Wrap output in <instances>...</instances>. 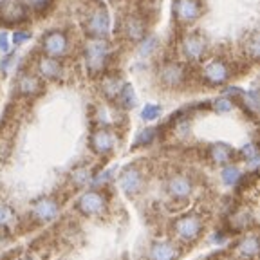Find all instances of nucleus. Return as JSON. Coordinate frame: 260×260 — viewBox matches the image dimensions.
I'll return each instance as SVG.
<instances>
[{
    "label": "nucleus",
    "instance_id": "nucleus-27",
    "mask_svg": "<svg viewBox=\"0 0 260 260\" xmlns=\"http://www.w3.org/2000/svg\"><path fill=\"white\" fill-rule=\"evenodd\" d=\"M154 138H155V128L141 130V132L138 134V138H136V141H134V148H138V146L150 145V143L154 141Z\"/></svg>",
    "mask_w": 260,
    "mask_h": 260
},
{
    "label": "nucleus",
    "instance_id": "nucleus-6",
    "mask_svg": "<svg viewBox=\"0 0 260 260\" xmlns=\"http://www.w3.org/2000/svg\"><path fill=\"white\" fill-rule=\"evenodd\" d=\"M181 49H183V54L186 60L190 61H199L204 58L208 51V42L203 35L199 32H191L188 37H184L183 44H181Z\"/></svg>",
    "mask_w": 260,
    "mask_h": 260
},
{
    "label": "nucleus",
    "instance_id": "nucleus-12",
    "mask_svg": "<svg viewBox=\"0 0 260 260\" xmlns=\"http://www.w3.org/2000/svg\"><path fill=\"white\" fill-rule=\"evenodd\" d=\"M119 186L126 195H136L143 188V175L136 167H126L119 175Z\"/></svg>",
    "mask_w": 260,
    "mask_h": 260
},
{
    "label": "nucleus",
    "instance_id": "nucleus-38",
    "mask_svg": "<svg viewBox=\"0 0 260 260\" xmlns=\"http://www.w3.org/2000/svg\"><path fill=\"white\" fill-rule=\"evenodd\" d=\"M109 2H118V0H109Z\"/></svg>",
    "mask_w": 260,
    "mask_h": 260
},
{
    "label": "nucleus",
    "instance_id": "nucleus-17",
    "mask_svg": "<svg viewBox=\"0 0 260 260\" xmlns=\"http://www.w3.org/2000/svg\"><path fill=\"white\" fill-rule=\"evenodd\" d=\"M168 193L177 201H184L191 193V181L184 175H175L168 181Z\"/></svg>",
    "mask_w": 260,
    "mask_h": 260
},
{
    "label": "nucleus",
    "instance_id": "nucleus-31",
    "mask_svg": "<svg viewBox=\"0 0 260 260\" xmlns=\"http://www.w3.org/2000/svg\"><path fill=\"white\" fill-rule=\"evenodd\" d=\"M253 222V215L249 211H239L235 217H233V224H237V228H248Z\"/></svg>",
    "mask_w": 260,
    "mask_h": 260
},
{
    "label": "nucleus",
    "instance_id": "nucleus-32",
    "mask_svg": "<svg viewBox=\"0 0 260 260\" xmlns=\"http://www.w3.org/2000/svg\"><path fill=\"white\" fill-rule=\"evenodd\" d=\"M213 109L217 110V112H230V110L233 109V102L230 100V98H219L215 103H213Z\"/></svg>",
    "mask_w": 260,
    "mask_h": 260
},
{
    "label": "nucleus",
    "instance_id": "nucleus-13",
    "mask_svg": "<svg viewBox=\"0 0 260 260\" xmlns=\"http://www.w3.org/2000/svg\"><path fill=\"white\" fill-rule=\"evenodd\" d=\"M121 32L125 35L126 40L130 42H139L145 38L146 35V24L141 16L138 15H130L126 16L121 24Z\"/></svg>",
    "mask_w": 260,
    "mask_h": 260
},
{
    "label": "nucleus",
    "instance_id": "nucleus-18",
    "mask_svg": "<svg viewBox=\"0 0 260 260\" xmlns=\"http://www.w3.org/2000/svg\"><path fill=\"white\" fill-rule=\"evenodd\" d=\"M16 89L24 96H35L42 90V81L40 78L32 76V74H22L16 81Z\"/></svg>",
    "mask_w": 260,
    "mask_h": 260
},
{
    "label": "nucleus",
    "instance_id": "nucleus-15",
    "mask_svg": "<svg viewBox=\"0 0 260 260\" xmlns=\"http://www.w3.org/2000/svg\"><path fill=\"white\" fill-rule=\"evenodd\" d=\"M181 255V249L174 242L168 240H159L152 244L150 251H148V260H177Z\"/></svg>",
    "mask_w": 260,
    "mask_h": 260
},
{
    "label": "nucleus",
    "instance_id": "nucleus-2",
    "mask_svg": "<svg viewBox=\"0 0 260 260\" xmlns=\"http://www.w3.org/2000/svg\"><path fill=\"white\" fill-rule=\"evenodd\" d=\"M174 233L179 240L183 242H195L199 239L201 232H203V219L195 213H190V215H183L175 219L174 222Z\"/></svg>",
    "mask_w": 260,
    "mask_h": 260
},
{
    "label": "nucleus",
    "instance_id": "nucleus-36",
    "mask_svg": "<svg viewBox=\"0 0 260 260\" xmlns=\"http://www.w3.org/2000/svg\"><path fill=\"white\" fill-rule=\"evenodd\" d=\"M27 2L29 8H35V9H42L44 6L49 4V0H25Z\"/></svg>",
    "mask_w": 260,
    "mask_h": 260
},
{
    "label": "nucleus",
    "instance_id": "nucleus-4",
    "mask_svg": "<svg viewBox=\"0 0 260 260\" xmlns=\"http://www.w3.org/2000/svg\"><path fill=\"white\" fill-rule=\"evenodd\" d=\"M78 210L83 213V215H102L107 211V199L105 195L100 193L96 190L85 191L81 195L80 201H78Z\"/></svg>",
    "mask_w": 260,
    "mask_h": 260
},
{
    "label": "nucleus",
    "instance_id": "nucleus-33",
    "mask_svg": "<svg viewBox=\"0 0 260 260\" xmlns=\"http://www.w3.org/2000/svg\"><path fill=\"white\" fill-rule=\"evenodd\" d=\"M242 155L246 157V161H249L251 165H255L256 159H258V155H256V148L255 145H246L242 148Z\"/></svg>",
    "mask_w": 260,
    "mask_h": 260
},
{
    "label": "nucleus",
    "instance_id": "nucleus-30",
    "mask_svg": "<svg viewBox=\"0 0 260 260\" xmlns=\"http://www.w3.org/2000/svg\"><path fill=\"white\" fill-rule=\"evenodd\" d=\"M159 42L155 37H148L145 38V42H143V45L139 47V56H148V54H152L157 49Z\"/></svg>",
    "mask_w": 260,
    "mask_h": 260
},
{
    "label": "nucleus",
    "instance_id": "nucleus-19",
    "mask_svg": "<svg viewBox=\"0 0 260 260\" xmlns=\"http://www.w3.org/2000/svg\"><path fill=\"white\" fill-rule=\"evenodd\" d=\"M210 157H211V161L217 162V165H228L233 157V148L230 145H224V143L211 145Z\"/></svg>",
    "mask_w": 260,
    "mask_h": 260
},
{
    "label": "nucleus",
    "instance_id": "nucleus-34",
    "mask_svg": "<svg viewBox=\"0 0 260 260\" xmlns=\"http://www.w3.org/2000/svg\"><path fill=\"white\" fill-rule=\"evenodd\" d=\"M31 38V32L29 31H15L13 32V44L15 45H20L24 42H27Z\"/></svg>",
    "mask_w": 260,
    "mask_h": 260
},
{
    "label": "nucleus",
    "instance_id": "nucleus-11",
    "mask_svg": "<svg viewBox=\"0 0 260 260\" xmlns=\"http://www.w3.org/2000/svg\"><path fill=\"white\" fill-rule=\"evenodd\" d=\"M58 211H60V204L51 197H44L32 204L31 213L38 222H51L53 219H56Z\"/></svg>",
    "mask_w": 260,
    "mask_h": 260
},
{
    "label": "nucleus",
    "instance_id": "nucleus-9",
    "mask_svg": "<svg viewBox=\"0 0 260 260\" xmlns=\"http://www.w3.org/2000/svg\"><path fill=\"white\" fill-rule=\"evenodd\" d=\"M232 76V69L224 60H213L203 69V78L210 85H222Z\"/></svg>",
    "mask_w": 260,
    "mask_h": 260
},
{
    "label": "nucleus",
    "instance_id": "nucleus-37",
    "mask_svg": "<svg viewBox=\"0 0 260 260\" xmlns=\"http://www.w3.org/2000/svg\"><path fill=\"white\" fill-rule=\"evenodd\" d=\"M11 60H13V54L11 56H8L6 60H2V65H0V69H2V73H8V67H9V63H11Z\"/></svg>",
    "mask_w": 260,
    "mask_h": 260
},
{
    "label": "nucleus",
    "instance_id": "nucleus-23",
    "mask_svg": "<svg viewBox=\"0 0 260 260\" xmlns=\"http://www.w3.org/2000/svg\"><path fill=\"white\" fill-rule=\"evenodd\" d=\"M16 220V213L13 211V208L6 203H0V228L11 226Z\"/></svg>",
    "mask_w": 260,
    "mask_h": 260
},
{
    "label": "nucleus",
    "instance_id": "nucleus-22",
    "mask_svg": "<svg viewBox=\"0 0 260 260\" xmlns=\"http://www.w3.org/2000/svg\"><path fill=\"white\" fill-rule=\"evenodd\" d=\"M220 177H222L224 184H228V186H235V184L240 181V170L235 167V165H228V167H224Z\"/></svg>",
    "mask_w": 260,
    "mask_h": 260
},
{
    "label": "nucleus",
    "instance_id": "nucleus-24",
    "mask_svg": "<svg viewBox=\"0 0 260 260\" xmlns=\"http://www.w3.org/2000/svg\"><path fill=\"white\" fill-rule=\"evenodd\" d=\"M246 53L249 54L251 60H256L260 53V40H258V32H251L249 38H246Z\"/></svg>",
    "mask_w": 260,
    "mask_h": 260
},
{
    "label": "nucleus",
    "instance_id": "nucleus-20",
    "mask_svg": "<svg viewBox=\"0 0 260 260\" xmlns=\"http://www.w3.org/2000/svg\"><path fill=\"white\" fill-rule=\"evenodd\" d=\"M121 87H123V81L118 80L116 76H109L102 81V90L109 100H118Z\"/></svg>",
    "mask_w": 260,
    "mask_h": 260
},
{
    "label": "nucleus",
    "instance_id": "nucleus-1",
    "mask_svg": "<svg viewBox=\"0 0 260 260\" xmlns=\"http://www.w3.org/2000/svg\"><path fill=\"white\" fill-rule=\"evenodd\" d=\"M110 47L105 42V38H90V42L85 45V65L92 76L100 74L105 69L109 61Z\"/></svg>",
    "mask_w": 260,
    "mask_h": 260
},
{
    "label": "nucleus",
    "instance_id": "nucleus-5",
    "mask_svg": "<svg viewBox=\"0 0 260 260\" xmlns=\"http://www.w3.org/2000/svg\"><path fill=\"white\" fill-rule=\"evenodd\" d=\"M0 20L4 24H22L27 20V9L22 0H2L0 2Z\"/></svg>",
    "mask_w": 260,
    "mask_h": 260
},
{
    "label": "nucleus",
    "instance_id": "nucleus-21",
    "mask_svg": "<svg viewBox=\"0 0 260 260\" xmlns=\"http://www.w3.org/2000/svg\"><path fill=\"white\" fill-rule=\"evenodd\" d=\"M118 103L123 109H134L136 107L138 98H136V92L130 83H123L121 90H119V96H118Z\"/></svg>",
    "mask_w": 260,
    "mask_h": 260
},
{
    "label": "nucleus",
    "instance_id": "nucleus-3",
    "mask_svg": "<svg viewBox=\"0 0 260 260\" xmlns=\"http://www.w3.org/2000/svg\"><path fill=\"white\" fill-rule=\"evenodd\" d=\"M110 29V16L105 8H96L85 22V31L90 38H105Z\"/></svg>",
    "mask_w": 260,
    "mask_h": 260
},
{
    "label": "nucleus",
    "instance_id": "nucleus-7",
    "mask_svg": "<svg viewBox=\"0 0 260 260\" xmlns=\"http://www.w3.org/2000/svg\"><path fill=\"white\" fill-rule=\"evenodd\" d=\"M42 49L47 56L60 58L67 53L69 49V40H67V35L61 31H49L44 38H42Z\"/></svg>",
    "mask_w": 260,
    "mask_h": 260
},
{
    "label": "nucleus",
    "instance_id": "nucleus-10",
    "mask_svg": "<svg viewBox=\"0 0 260 260\" xmlns=\"http://www.w3.org/2000/svg\"><path fill=\"white\" fill-rule=\"evenodd\" d=\"M114 146H116V136L110 128H100L90 136V148L96 154L107 155L114 150Z\"/></svg>",
    "mask_w": 260,
    "mask_h": 260
},
{
    "label": "nucleus",
    "instance_id": "nucleus-26",
    "mask_svg": "<svg viewBox=\"0 0 260 260\" xmlns=\"http://www.w3.org/2000/svg\"><path fill=\"white\" fill-rule=\"evenodd\" d=\"M239 249L244 256H255L256 249H258L256 248V237H246V239L240 242Z\"/></svg>",
    "mask_w": 260,
    "mask_h": 260
},
{
    "label": "nucleus",
    "instance_id": "nucleus-29",
    "mask_svg": "<svg viewBox=\"0 0 260 260\" xmlns=\"http://www.w3.org/2000/svg\"><path fill=\"white\" fill-rule=\"evenodd\" d=\"M71 179H73V183L76 184V186H83L90 179V172L87 170V168H76V170L71 174Z\"/></svg>",
    "mask_w": 260,
    "mask_h": 260
},
{
    "label": "nucleus",
    "instance_id": "nucleus-25",
    "mask_svg": "<svg viewBox=\"0 0 260 260\" xmlns=\"http://www.w3.org/2000/svg\"><path fill=\"white\" fill-rule=\"evenodd\" d=\"M242 100H244V109L249 110L251 114H256V110H258V92L255 89L249 90V92L242 94Z\"/></svg>",
    "mask_w": 260,
    "mask_h": 260
},
{
    "label": "nucleus",
    "instance_id": "nucleus-35",
    "mask_svg": "<svg viewBox=\"0 0 260 260\" xmlns=\"http://www.w3.org/2000/svg\"><path fill=\"white\" fill-rule=\"evenodd\" d=\"M9 38H8V35L6 32H0V51L2 53H9Z\"/></svg>",
    "mask_w": 260,
    "mask_h": 260
},
{
    "label": "nucleus",
    "instance_id": "nucleus-14",
    "mask_svg": "<svg viewBox=\"0 0 260 260\" xmlns=\"http://www.w3.org/2000/svg\"><path fill=\"white\" fill-rule=\"evenodd\" d=\"M159 78L167 87H179L186 78V71L181 63H165L159 71Z\"/></svg>",
    "mask_w": 260,
    "mask_h": 260
},
{
    "label": "nucleus",
    "instance_id": "nucleus-16",
    "mask_svg": "<svg viewBox=\"0 0 260 260\" xmlns=\"http://www.w3.org/2000/svg\"><path fill=\"white\" fill-rule=\"evenodd\" d=\"M38 73L42 78H47V80H58L63 76V65L61 61H58V58L42 56L38 60Z\"/></svg>",
    "mask_w": 260,
    "mask_h": 260
},
{
    "label": "nucleus",
    "instance_id": "nucleus-28",
    "mask_svg": "<svg viewBox=\"0 0 260 260\" xmlns=\"http://www.w3.org/2000/svg\"><path fill=\"white\" fill-rule=\"evenodd\" d=\"M159 114H161V107L155 105V103H148L145 105V109L141 110V118L145 121H154V119L159 118Z\"/></svg>",
    "mask_w": 260,
    "mask_h": 260
},
{
    "label": "nucleus",
    "instance_id": "nucleus-8",
    "mask_svg": "<svg viewBox=\"0 0 260 260\" xmlns=\"http://www.w3.org/2000/svg\"><path fill=\"white\" fill-rule=\"evenodd\" d=\"M174 15L179 24H193L201 16L199 0H175L174 2Z\"/></svg>",
    "mask_w": 260,
    "mask_h": 260
}]
</instances>
